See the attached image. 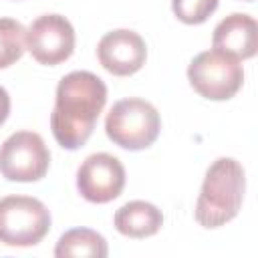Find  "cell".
<instances>
[{"label":"cell","mask_w":258,"mask_h":258,"mask_svg":"<svg viewBox=\"0 0 258 258\" xmlns=\"http://www.w3.org/2000/svg\"><path fill=\"white\" fill-rule=\"evenodd\" d=\"M8 113H10V97H8L6 89L0 87V125L6 121Z\"/></svg>","instance_id":"obj_15"},{"label":"cell","mask_w":258,"mask_h":258,"mask_svg":"<svg viewBox=\"0 0 258 258\" xmlns=\"http://www.w3.org/2000/svg\"><path fill=\"white\" fill-rule=\"evenodd\" d=\"M107 101L105 83L89 71H73L58 81L50 129L56 143L69 151L85 145Z\"/></svg>","instance_id":"obj_1"},{"label":"cell","mask_w":258,"mask_h":258,"mask_svg":"<svg viewBox=\"0 0 258 258\" xmlns=\"http://www.w3.org/2000/svg\"><path fill=\"white\" fill-rule=\"evenodd\" d=\"M48 163V147L34 131H16L0 145V173L8 181H38Z\"/></svg>","instance_id":"obj_6"},{"label":"cell","mask_w":258,"mask_h":258,"mask_svg":"<svg viewBox=\"0 0 258 258\" xmlns=\"http://www.w3.org/2000/svg\"><path fill=\"white\" fill-rule=\"evenodd\" d=\"M218 8V0H171L173 14L185 24H202Z\"/></svg>","instance_id":"obj_14"},{"label":"cell","mask_w":258,"mask_h":258,"mask_svg":"<svg viewBox=\"0 0 258 258\" xmlns=\"http://www.w3.org/2000/svg\"><path fill=\"white\" fill-rule=\"evenodd\" d=\"M109 254L105 238L91 228H73L64 232L54 248L56 258H105Z\"/></svg>","instance_id":"obj_12"},{"label":"cell","mask_w":258,"mask_h":258,"mask_svg":"<svg viewBox=\"0 0 258 258\" xmlns=\"http://www.w3.org/2000/svg\"><path fill=\"white\" fill-rule=\"evenodd\" d=\"M115 228L123 236L129 238H147L159 232L163 226V214L157 206L143 202V200H133L121 206L115 212Z\"/></svg>","instance_id":"obj_11"},{"label":"cell","mask_w":258,"mask_h":258,"mask_svg":"<svg viewBox=\"0 0 258 258\" xmlns=\"http://www.w3.org/2000/svg\"><path fill=\"white\" fill-rule=\"evenodd\" d=\"M161 129V119L157 109L139 97H129L117 101L105 119L107 137L129 151H139L149 147Z\"/></svg>","instance_id":"obj_3"},{"label":"cell","mask_w":258,"mask_h":258,"mask_svg":"<svg viewBox=\"0 0 258 258\" xmlns=\"http://www.w3.org/2000/svg\"><path fill=\"white\" fill-rule=\"evenodd\" d=\"M26 30L14 18H0V69L14 64L26 46Z\"/></svg>","instance_id":"obj_13"},{"label":"cell","mask_w":258,"mask_h":258,"mask_svg":"<svg viewBox=\"0 0 258 258\" xmlns=\"http://www.w3.org/2000/svg\"><path fill=\"white\" fill-rule=\"evenodd\" d=\"M50 230V212L30 196H6L0 200V242L6 246H34Z\"/></svg>","instance_id":"obj_4"},{"label":"cell","mask_w":258,"mask_h":258,"mask_svg":"<svg viewBox=\"0 0 258 258\" xmlns=\"http://www.w3.org/2000/svg\"><path fill=\"white\" fill-rule=\"evenodd\" d=\"M125 187V167L111 153L89 155L77 171L79 194L93 204H107L115 200Z\"/></svg>","instance_id":"obj_8"},{"label":"cell","mask_w":258,"mask_h":258,"mask_svg":"<svg viewBox=\"0 0 258 258\" xmlns=\"http://www.w3.org/2000/svg\"><path fill=\"white\" fill-rule=\"evenodd\" d=\"M248 2H250V0H248Z\"/></svg>","instance_id":"obj_16"},{"label":"cell","mask_w":258,"mask_h":258,"mask_svg":"<svg viewBox=\"0 0 258 258\" xmlns=\"http://www.w3.org/2000/svg\"><path fill=\"white\" fill-rule=\"evenodd\" d=\"M187 81L202 97L212 101L232 99L244 81V69L234 56L216 48L204 50L187 67Z\"/></svg>","instance_id":"obj_5"},{"label":"cell","mask_w":258,"mask_h":258,"mask_svg":"<svg viewBox=\"0 0 258 258\" xmlns=\"http://www.w3.org/2000/svg\"><path fill=\"white\" fill-rule=\"evenodd\" d=\"M246 191V173L234 157L216 159L204 177L198 202L196 220L204 228H220L234 220L242 208Z\"/></svg>","instance_id":"obj_2"},{"label":"cell","mask_w":258,"mask_h":258,"mask_svg":"<svg viewBox=\"0 0 258 258\" xmlns=\"http://www.w3.org/2000/svg\"><path fill=\"white\" fill-rule=\"evenodd\" d=\"M212 44L216 50L244 60L256 54V20L250 14L234 12L218 22Z\"/></svg>","instance_id":"obj_10"},{"label":"cell","mask_w":258,"mask_h":258,"mask_svg":"<svg viewBox=\"0 0 258 258\" xmlns=\"http://www.w3.org/2000/svg\"><path fill=\"white\" fill-rule=\"evenodd\" d=\"M97 56L105 71L117 77L137 73L147 58V46L141 34L129 28L107 32L97 44Z\"/></svg>","instance_id":"obj_9"},{"label":"cell","mask_w":258,"mask_h":258,"mask_svg":"<svg viewBox=\"0 0 258 258\" xmlns=\"http://www.w3.org/2000/svg\"><path fill=\"white\" fill-rule=\"evenodd\" d=\"M26 48L40 64L54 67L75 50V28L60 14H42L26 28Z\"/></svg>","instance_id":"obj_7"}]
</instances>
